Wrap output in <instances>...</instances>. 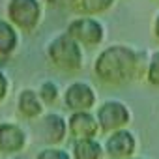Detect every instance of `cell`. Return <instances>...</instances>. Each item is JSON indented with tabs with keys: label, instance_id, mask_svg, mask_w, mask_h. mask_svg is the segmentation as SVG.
I'll list each match as a JSON object with an SVG mask.
<instances>
[{
	"label": "cell",
	"instance_id": "19",
	"mask_svg": "<svg viewBox=\"0 0 159 159\" xmlns=\"http://www.w3.org/2000/svg\"><path fill=\"white\" fill-rule=\"evenodd\" d=\"M47 2L54 8H67V6H73L77 0H47Z\"/></svg>",
	"mask_w": 159,
	"mask_h": 159
},
{
	"label": "cell",
	"instance_id": "3",
	"mask_svg": "<svg viewBox=\"0 0 159 159\" xmlns=\"http://www.w3.org/2000/svg\"><path fill=\"white\" fill-rule=\"evenodd\" d=\"M8 17H10L11 25H15L21 30H25V32L34 30L41 19L39 0H10Z\"/></svg>",
	"mask_w": 159,
	"mask_h": 159
},
{
	"label": "cell",
	"instance_id": "15",
	"mask_svg": "<svg viewBox=\"0 0 159 159\" xmlns=\"http://www.w3.org/2000/svg\"><path fill=\"white\" fill-rule=\"evenodd\" d=\"M39 98H41L43 103L52 105V103L56 101V98H58V88H56V84H54V83H43L41 88H39Z\"/></svg>",
	"mask_w": 159,
	"mask_h": 159
},
{
	"label": "cell",
	"instance_id": "7",
	"mask_svg": "<svg viewBox=\"0 0 159 159\" xmlns=\"http://www.w3.org/2000/svg\"><path fill=\"white\" fill-rule=\"evenodd\" d=\"M135 137L127 129L114 131L107 142H105V152L111 159H129L135 152Z\"/></svg>",
	"mask_w": 159,
	"mask_h": 159
},
{
	"label": "cell",
	"instance_id": "16",
	"mask_svg": "<svg viewBox=\"0 0 159 159\" xmlns=\"http://www.w3.org/2000/svg\"><path fill=\"white\" fill-rule=\"evenodd\" d=\"M146 77H148V83H150V84H153V86H159V51L152 54Z\"/></svg>",
	"mask_w": 159,
	"mask_h": 159
},
{
	"label": "cell",
	"instance_id": "20",
	"mask_svg": "<svg viewBox=\"0 0 159 159\" xmlns=\"http://www.w3.org/2000/svg\"><path fill=\"white\" fill-rule=\"evenodd\" d=\"M155 36L159 39V15H157V21H155Z\"/></svg>",
	"mask_w": 159,
	"mask_h": 159
},
{
	"label": "cell",
	"instance_id": "9",
	"mask_svg": "<svg viewBox=\"0 0 159 159\" xmlns=\"http://www.w3.org/2000/svg\"><path fill=\"white\" fill-rule=\"evenodd\" d=\"M25 133L15 124H0V152L17 153L25 148Z\"/></svg>",
	"mask_w": 159,
	"mask_h": 159
},
{
	"label": "cell",
	"instance_id": "11",
	"mask_svg": "<svg viewBox=\"0 0 159 159\" xmlns=\"http://www.w3.org/2000/svg\"><path fill=\"white\" fill-rule=\"evenodd\" d=\"M75 159H101L103 148L94 139H77L73 144Z\"/></svg>",
	"mask_w": 159,
	"mask_h": 159
},
{
	"label": "cell",
	"instance_id": "10",
	"mask_svg": "<svg viewBox=\"0 0 159 159\" xmlns=\"http://www.w3.org/2000/svg\"><path fill=\"white\" fill-rule=\"evenodd\" d=\"M41 135L47 144H58L66 137V122L58 114H47L41 120Z\"/></svg>",
	"mask_w": 159,
	"mask_h": 159
},
{
	"label": "cell",
	"instance_id": "21",
	"mask_svg": "<svg viewBox=\"0 0 159 159\" xmlns=\"http://www.w3.org/2000/svg\"><path fill=\"white\" fill-rule=\"evenodd\" d=\"M129 159H131V157H129Z\"/></svg>",
	"mask_w": 159,
	"mask_h": 159
},
{
	"label": "cell",
	"instance_id": "8",
	"mask_svg": "<svg viewBox=\"0 0 159 159\" xmlns=\"http://www.w3.org/2000/svg\"><path fill=\"white\" fill-rule=\"evenodd\" d=\"M98 129H99V122L88 111L73 112L69 118V133L75 139H94Z\"/></svg>",
	"mask_w": 159,
	"mask_h": 159
},
{
	"label": "cell",
	"instance_id": "4",
	"mask_svg": "<svg viewBox=\"0 0 159 159\" xmlns=\"http://www.w3.org/2000/svg\"><path fill=\"white\" fill-rule=\"evenodd\" d=\"M67 34L81 45L94 47L103 41V25L92 17H79L67 26Z\"/></svg>",
	"mask_w": 159,
	"mask_h": 159
},
{
	"label": "cell",
	"instance_id": "5",
	"mask_svg": "<svg viewBox=\"0 0 159 159\" xmlns=\"http://www.w3.org/2000/svg\"><path fill=\"white\" fill-rule=\"evenodd\" d=\"M131 116H129V109L120 103V101H107L99 107L98 111V122H99V129L105 133H114L120 131L122 127H125L129 124Z\"/></svg>",
	"mask_w": 159,
	"mask_h": 159
},
{
	"label": "cell",
	"instance_id": "2",
	"mask_svg": "<svg viewBox=\"0 0 159 159\" xmlns=\"http://www.w3.org/2000/svg\"><path fill=\"white\" fill-rule=\"evenodd\" d=\"M47 56L54 67L60 71H77L83 66L81 43H77L67 32L54 38L47 49Z\"/></svg>",
	"mask_w": 159,
	"mask_h": 159
},
{
	"label": "cell",
	"instance_id": "14",
	"mask_svg": "<svg viewBox=\"0 0 159 159\" xmlns=\"http://www.w3.org/2000/svg\"><path fill=\"white\" fill-rule=\"evenodd\" d=\"M114 0H77V8L84 15H98L112 8Z\"/></svg>",
	"mask_w": 159,
	"mask_h": 159
},
{
	"label": "cell",
	"instance_id": "1",
	"mask_svg": "<svg viewBox=\"0 0 159 159\" xmlns=\"http://www.w3.org/2000/svg\"><path fill=\"white\" fill-rule=\"evenodd\" d=\"M148 66L150 58L146 56V52H135L129 47L114 45L105 49L98 56L94 71L103 83L122 86L148 73Z\"/></svg>",
	"mask_w": 159,
	"mask_h": 159
},
{
	"label": "cell",
	"instance_id": "18",
	"mask_svg": "<svg viewBox=\"0 0 159 159\" xmlns=\"http://www.w3.org/2000/svg\"><path fill=\"white\" fill-rule=\"evenodd\" d=\"M6 94H8V79H6V75L2 71H0V101L6 98Z\"/></svg>",
	"mask_w": 159,
	"mask_h": 159
},
{
	"label": "cell",
	"instance_id": "17",
	"mask_svg": "<svg viewBox=\"0 0 159 159\" xmlns=\"http://www.w3.org/2000/svg\"><path fill=\"white\" fill-rule=\"evenodd\" d=\"M36 159H71L67 152L64 150H58V148H45L38 153Z\"/></svg>",
	"mask_w": 159,
	"mask_h": 159
},
{
	"label": "cell",
	"instance_id": "6",
	"mask_svg": "<svg viewBox=\"0 0 159 159\" xmlns=\"http://www.w3.org/2000/svg\"><path fill=\"white\" fill-rule=\"evenodd\" d=\"M64 103L73 112L90 111L96 103V94L86 83H73L64 94Z\"/></svg>",
	"mask_w": 159,
	"mask_h": 159
},
{
	"label": "cell",
	"instance_id": "12",
	"mask_svg": "<svg viewBox=\"0 0 159 159\" xmlns=\"http://www.w3.org/2000/svg\"><path fill=\"white\" fill-rule=\"evenodd\" d=\"M39 94L34 90H25L19 96V111L25 118H38L41 114V101Z\"/></svg>",
	"mask_w": 159,
	"mask_h": 159
},
{
	"label": "cell",
	"instance_id": "13",
	"mask_svg": "<svg viewBox=\"0 0 159 159\" xmlns=\"http://www.w3.org/2000/svg\"><path fill=\"white\" fill-rule=\"evenodd\" d=\"M17 47V32L8 21H0V56H8Z\"/></svg>",
	"mask_w": 159,
	"mask_h": 159
}]
</instances>
